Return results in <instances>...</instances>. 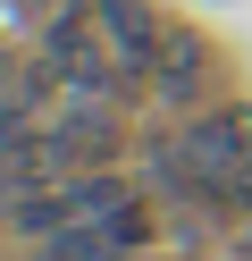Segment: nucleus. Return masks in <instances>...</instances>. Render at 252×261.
<instances>
[{
    "instance_id": "nucleus-1",
    "label": "nucleus",
    "mask_w": 252,
    "mask_h": 261,
    "mask_svg": "<svg viewBox=\"0 0 252 261\" xmlns=\"http://www.w3.org/2000/svg\"><path fill=\"white\" fill-rule=\"evenodd\" d=\"M109 160H118V118H109V110L67 101L59 118L42 126V169H50V177H67V169H109Z\"/></svg>"
},
{
    "instance_id": "nucleus-2",
    "label": "nucleus",
    "mask_w": 252,
    "mask_h": 261,
    "mask_svg": "<svg viewBox=\"0 0 252 261\" xmlns=\"http://www.w3.org/2000/svg\"><path fill=\"white\" fill-rule=\"evenodd\" d=\"M210 76H218V59H210V42L193 34V25H168V42H160V59H151V101H168V110H202L210 101Z\"/></svg>"
},
{
    "instance_id": "nucleus-3",
    "label": "nucleus",
    "mask_w": 252,
    "mask_h": 261,
    "mask_svg": "<svg viewBox=\"0 0 252 261\" xmlns=\"http://www.w3.org/2000/svg\"><path fill=\"white\" fill-rule=\"evenodd\" d=\"M185 152H193L202 177H235V169H252V101H210L193 126H185Z\"/></svg>"
},
{
    "instance_id": "nucleus-4",
    "label": "nucleus",
    "mask_w": 252,
    "mask_h": 261,
    "mask_svg": "<svg viewBox=\"0 0 252 261\" xmlns=\"http://www.w3.org/2000/svg\"><path fill=\"white\" fill-rule=\"evenodd\" d=\"M93 17H101V42L118 51V68H134V76H151V59H160V42H168V25L151 17L143 0H93Z\"/></svg>"
},
{
    "instance_id": "nucleus-5",
    "label": "nucleus",
    "mask_w": 252,
    "mask_h": 261,
    "mask_svg": "<svg viewBox=\"0 0 252 261\" xmlns=\"http://www.w3.org/2000/svg\"><path fill=\"white\" fill-rule=\"evenodd\" d=\"M67 202H76V219H109L118 202H134V186L118 169H84V177H67Z\"/></svg>"
},
{
    "instance_id": "nucleus-6",
    "label": "nucleus",
    "mask_w": 252,
    "mask_h": 261,
    "mask_svg": "<svg viewBox=\"0 0 252 261\" xmlns=\"http://www.w3.org/2000/svg\"><path fill=\"white\" fill-rule=\"evenodd\" d=\"M93 227H101V236H109V244H118V253H143V244H151V236H160V219H151V211H143V202H118V211H109V219H93Z\"/></svg>"
},
{
    "instance_id": "nucleus-7",
    "label": "nucleus",
    "mask_w": 252,
    "mask_h": 261,
    "mask_svg": "<svg viewBox=\"0 0 252 261\" xmlns=\"http://www.w3.org/2000/svg\"><path fill=\"white\" fill-rule=\"evenodd\" d=\"M34 261H50V253H34Z\"/></svg>"
},
{
    "instance_id": "nucleus-8",
    "label": "nucleus",
    "mask_w": 252,
    "mask_h": 261,
    "mask_svg": "<svg viewBox=\"0 0 252 261\" xmlns=\"http://www.w3.org/2000/svg\"><path fill=\"white\" fill-rule=\"evenodd\" d=\"M126 261H134V253H126Z\"/></svg>"
}]
</instances>
